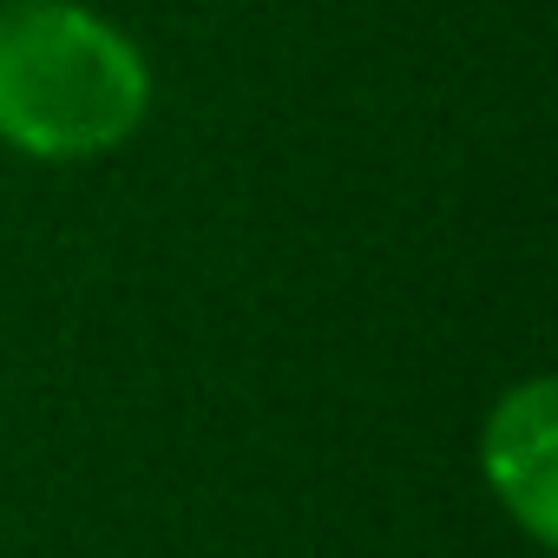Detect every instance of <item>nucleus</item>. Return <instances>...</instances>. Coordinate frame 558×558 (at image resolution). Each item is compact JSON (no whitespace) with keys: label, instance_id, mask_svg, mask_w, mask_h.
<instances>
[{"label":"nucleus","instance_id":"nucleus-1","mask_svg":"<svg viewBox=\"0 0 558 558\" xmlns=\"http://www.w3.org/2000/svg\"><path fill=\"white\" fill-rule=\"evenodd\" d=\"M151 112V66L125 27L80 0L0 8V145L80 165L119 151Z\"/></svg>","mask_w":558,"mask_h":558},{"label":"nucleus","instance_id":"nucleus-2","mask_svg":"<svg viewBox=\"0 0 558 558\" xmlns=\"http://www.w3.org/2000/svg\"><path fill=\"white\" fill-rule=\"evenodd\" d=\"M480 466H486V486L493 499L512 512V525L532 538V545H551L558 538V388L545 375L506 388L486 414V434H480Z\"/></svg>","mask_w":558,"mask_h":558}]
</instances>
